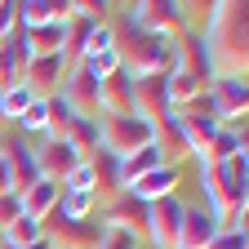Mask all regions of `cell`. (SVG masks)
Returning a JSON list of instances; mask_svg holds the SVG:
<instances>
[{"label":"cell","instance_id":"24","mask_svg":"<svg viewBox=\"0 0 249 249\" xmlns=\"http://www.w3.org/2000/svg\"><path fill=\"white\" fill-rule=\"evenodd\" d=\"M62 138H67L85 160H89V156L98 151V116H71V124H67V134H62Z\"/></svg>","mask_w":249,"mask_h":249},{"label":"cell","instance_id":"1","mask_svg":"<svg viewBox=\"0 0 249 249\" xmlns=\"http://www.w3.org/2000/svg\"><path fill=\"white\" fill-rule=\"evenodd\" d=\"M205 187V209L213 213V223L223 231H245V213H249V151H236L223 165H205L200 169Z\"/></svg>","mask_w":249,"mask_h":249},{"label":"cell","instance_id":"30","mask_svg":"<svg viewBox=\"0 0 249 249\" xmlns=\"http://www.w3.org/2000/svg\"><path fill=\"white\" fill-rule=\"evenodd\" d=\"M62 187H67V192H93V169H89V160H80V165L67 174V182H62ZM93 200H98V196H93Z\"/></svg>","mask_w":249,"mask_h":249},{"label":"cell","instance_id":"21","mask_svg":"<svg viewBox=\"0 0 249 249\" xmlns=\"http://www.w3.org/2000/svg\"><path fill=\"white\" fill-rule=\"evenodd\" d=\"M22 196V213L27 218H36V223H40V218L58 205V196H62V187L58 182H49V178H40V182H31L27 187V192H18Z\"/></svg>","mask_w":249,"mask_h":249},{"label":"cell","instance_id":"31","mask_svg":"<svg viewBox=\"0 0 249 249\" xmlns=\"http://www.w3.org/2000/svg\"><path fill=\"white\" fill-rule=\"evenodd\" d=\"M93 249H138V240L129 236V231H116V227H103V236H98V245Z\"/></svg>","mask_w":249,"mask_h":249},{"label":"cell","instance_id":"32","mask_svg":"<svg viewBox=\"0 0 249 249\" xmlns=\"http://www.w3.org/2000/svg\"><path fill=\"white\" fill-rule=\"evenodd\" d=\"M18 31V0H0V45Z\"/></svg>","mask_w":249,"mask_h":249},{"label":"cell","instance_id":"3","mask_svg":"<svg viewBox=\"0 0 249 249\" xmlns=\"http://www.w3.org/2000/svg\"><path fill=\"white\" fill-rule=\"evenodd\" d=\"M116 49H120V67L129 76H174V36H147L129 18H120Z\"/></svg>","mask_w":249,"mask_h":249},{"label":"cell","instance_id":"16","mask_svg":"<svg viewBox=\"0 0 249 249\" xmlns=\"http://www.w3.org/2000/svg\"><path fill=\"white\" fill-rule=\"evenodd\" d=\"M134 111L142 120H160L169 116V93H165V76H134Z\"/></svg>","mask_w":249,"mask_h":249},{"label":"cell","instance_id":"12","mask_svg":"<svg viewBox=\"0 0 249 249\" xmlns=\"http://www.w3.org/2000/svg\"><path fill=\"white\" fill-rule=\"evenodd\" d=\"M62 76H67V62H62V53H40V58H31L27 67H22V85L36 93V98L58 93Z\"/></svg>","mask_w":249,"mask_h":249},{"label":"cell","instance_id":"34","mask_svg":"<svg viewBox=\"0 0 249 249\" xmlns=\"http://www.w3.org/2000/svg\"><path fill=\"white\" fill-rule=\"evenodd\" d=\"M205 249H249V236L245 231H218Z\"/></svg>","mask_w":249,"mask_h":249},{"label":"cell","instance_id":"6","mask_svg":"<svg viewBox=\"0 0 249 249\" xmlns=\"http://www.w3.org/2000/svg\"><path fill=\"white\" fill-rule=\"evenodd\" d=\"M124 18L138 31H147V36H178V31H187L182 0H138V5H124Z\"/></svg>","mask_w":249,"mask_h":249},{"label":"cell","instance_id":"33","mask_svg":"<svg viewBox=\"0 0 249 249\" xmlns=\"http://www.w3.org/2000/svg\"><path fill=\"white\" fill-rule=\"evenodd\" d=\"M18 218H22V196H18V192L0 196V231H5L9 223H18Z\"/></svg>","mask_w":249,"mask_h":249},{"label":"cell","instance_id":"5","mask_svg":"<svg viewBox=\"0 0 249 249\" xmlns=\"http://www.w3.org/2000/svg\"><path fill=\"white\" fill-rule=\"evenodd\" d=\"M40 231L49 240V249H93L103 236V223L98 218H62L58 205L40 218Z\"/></svg>","mask_w":249,"mask_h":249},{"label":"cell","instance_id":"17","mask_svg":"<svg viewBox=\"0 0 249 249\" xmlns=\"http://www.w3.org/2000/svg\"><path fill=\"white\" fill-rule=\"evenodd\" d=\"M89 169H93V196H98V205H107V200H116L120 192H124V182H120V160L111 151H93L89 156Z\"/></svg>","mask_w":249,"mask_h":249},{"label":"cell","instance_id":"20","mask_svg":"<svg viewBox=\"0 0 249 249\" xmlns=\"http://www.w3.org/2000/svg\"><path fill=\"white\" fill-rule=\"evenodd\" d=\"M236 151H245V124L240 129H218L200 151H196V165L205 169V165H223V160H231Z\"/></svg>","mask_w":249,"mask_h":249},{"label":"cell","instance_id":"4","mask_svg":"<svg viewBox=\"0 0 249 249\" xmlns=\"http://www.w3.org/2000/svg\"><path fill=\"white\" fill-rule=\"evenodd\" d=\"M156 142V124L142 120L138 111H124V116H98V147L111 151L116 160H124L129 151Z\"/></svg>","mask_w":249,"mask_h":249},{"label":"cell","instance_id":"26","mask_svg":"<svg viewBox=\"0 0 249 249\" xmlns=\"http://www.w3.org/2000/svg\"><path fill=\"white\" fill-rule=\"evenodd\" d=\"M36 240H45V231H40L36 218H27V213L0 231V249H22V245H36Z\"/></svg>","mask_w":249,"mask_h":249},{"label":"cell","instance_id":"7","mask_svg":"<svg viewBox=\"0 0 249 249\" xmlns=\"http://www.w3.org/2000/svg\"><path fill=\"white\" fill-rule=\"evenodd\" d=\"M209 98L218 107V124H223V129H240L245 124V107H249L245 76H213L209 80Z\"/></svg>","mask_w":249,"mask_h":249},{"label":"cell","instance_id":"8","mask_svg":"<svg viewBox=\"0 0 249 249\" xmlns=\"http://www.w3.org/2000/svg\"><path fill=\"white\" fill-rule=\"evenodd\" d=\"M182 209H187V200H182L178 192L147 205V240H151L156 249H174L178 227H182Z\"/></svg>","mask_w":249,"mask_h":249},{"label":"cell","instance_id":"11","mask_svg":"<svg viewBox=\"0 0 249 249\" xmlns=\"http://www.w3.org/2000/svg\"><path fill=\"white\" fill-rule=\"evenodd\" d=\"M58 98L71 107V116H98V80L85 67H67V76L58 85Z\"/></svg>","mask_w":249,"mask_h":249},{"label":"cell","instance_id":"23","mask_svg":"<svg viewBox=\"0 0 249 249\" xmlns=\"http://www.w3.org/2000/svg\"><path fill=\"white\" fill-rule=\"evenodd\" d=\"M58 18H67V5H62V0H27V5H18V27L22 31L58 22Z\"/></svg>","mask_w":249,"mask_h":249},{"label":"cell","instance_id":"10","mask_svg":"<svg viewBox=\"0 0 249 249\" xmlns=\"http://www.w3.org/2000/svg\"><path fill=\"white\" fill-rule=\"evenodd\" d=\"M85 160V156L67 142V138H45V142H36V169H40V178H49V182H67V174L76 169Z\"/></svg>","mask_w":249,"mask_h":249},{"label":"cell","instance_id":"18","mask_svg":"<svg viewBox=\"0 0 249 249\" xmlns=\"http://www.w3.org/2000/svg\"><path fill=\"white\" fill-rule=\"evenodd\" d=\"M156 147H160L165 165H174V169L187 160V156H192V147H187V134H182V124H178V116H174V111L156 120Z\"/></svg>","mask_w":249,"mask_h":249},{"label":"cell","instance_id":"14","mask_svg":"<svg viewBox=\"0 0 249 249\" xmlns=\"http://www.w3.org/2000/svg\"><path fill=\"white\" fill-rule=\"evenodd\" d=\"M218 231H223V227L213 223V213H209L205 205H187V209H182V227H178L174 249H205Z\"/></svg>","mask_w":249,"mask_h":249},{"label":"cell","instance_id":"19","mask_svg":"<svg viewBox=\"0 0 249 249\" xmlns=\"http://www.w3.org/2000/svg\"><path fill=\"white\" fill-rule=\"evenodd\" d=\"M174 187H178V169H174V165H160V169L142 174L138 182H129L124 192L138 196L142 205H151V200H160V196H174Z\"/></svg>","mask_w":249,"mask_h":249},{"label":"cell","instance_id":"29","mask_svg":"<svg viewBox=\"0 0 249 249\" xmlns=\"http://www.w3.org/2000/svg\"><path fill=\"white\" fill-rule=\"evenodd\" d=\"M14 124H18V134H22V138L45 134V129H49V103H45V98H36V103H31V107H27Z\"/></svg>","mask_w":249,"mask_h":249},{"label":"cell","instance_id":"9","mask_svg":"<svg viewBox=\"0 0 249 249\" xmlns=\"http://www.w3.org/2000/svg\"><path fill=\"white\" fill-rule=\"evenodd\" d=\"M98 209H103V213H98V223H103V227L129 231L134 240H142V236H147V205H142L138 196L120 192L116 200H107V205H98Z\"/></svg>","mask_w":249,"mask_h":249},{"label":"cell","instance_id":"15","mask_svg":"<svg viewBox=\"0 0 249 249\" xmlns=\"http://www.w3.org/2000/svg\"><path fill=\"white\" fill-rule=\"evenodd\" d=\"M124 111H134V76L120 67L107 80H98V116H124Z\"/></svg>","mask_w":249,"mask_h":249},{"label":"cell","instance_id":"2","mask_svg":"<svg viewBox=\"0 0 249 249\" xmlns=\"http://www.w3.org/2000/svg\"><path fill=\"white\" fill-rule=\"evenodd\" d=\"M249 27H245V5H236V0H218V5H209V18L200 27V40L209 49V67L213 76H245L249 67Z\"/></svg>","mask_w":249,"mask_h":249},{"label":"cell","instance_id":"22","mask_svg":"<svg viewBox=\"0 0 249 249\" xmlns=\"http://www.w3.org/2000/svg\"><path fill=\"white\" fill-rule=\"evenodd\" d=\"M165 165V156H160V147L156 142H147V147H138V151H129L120 160V182L129 187V182H138L142 174H151V169H160Z\"/></svg>","mask_w":249,"mask_h":249},{"label":"cell","instance_id":"13","mask_svg":"<svg viewBox=\"0 0 249 249\" xmlns=\"http://www.w3.org/2000/svg\"><path fill=\"white\" fill-rule=\"evenodd\" d=\"M0 156H5V165L14 174V192H27L31 182H40V169H36V147H31L22 134H14L5 147H0Z\"/></svg>","mask_w":249,"mask_h":249},{"label":"cell","instance_id":"28","mask_svg":"<svg viewBox=\"0 0 249 249\" xmlns=\"http://www.w3.org/2000/svg\"><path fill=\"white\" fill-rule=\"evenodd\" d=\"M31 103H36V93H31L27 85H9L5 93H0V120H9V124H14Z\"/></svg>","mask_w":249,"mask_h":249},{"label":"cell","instance_id":"27","mask_svg":"<svg viewBox=\"0 0 249 249\" xmlns=\"http://www.w3.org/2000/svg\"><path fill=\"white\" fill-rule=\"evenodd\" d=\"M58 213L62 218H98V200H93V192H67V187H62Z\"/></svg>","mask_w":249,"mask_h":249},{"label":"cell","instance_id":"25","mask_svg":"<svg viewBox=\"0 0 249 249\" xmlns=\"http://www.w3.org/2000/svg\"><path fill=\"white\" fill-rule=\"evenodd\" d=\"M62 22H67V18L45 22V27H31V31H27V53H31V58H40V53H58V49H62Z\"/></svg>","mask_w":249,"mask_h":249}]
</instances>
